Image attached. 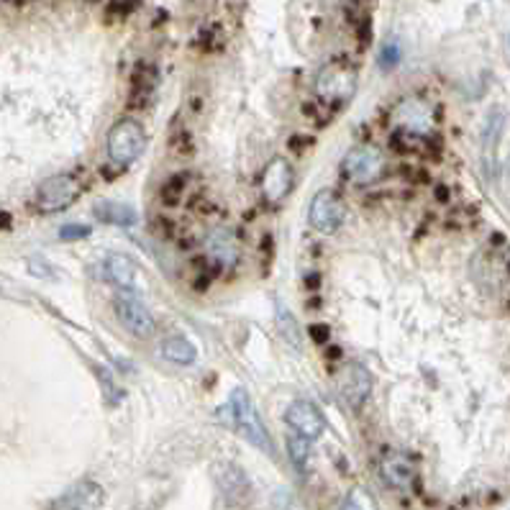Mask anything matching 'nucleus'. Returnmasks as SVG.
<instances>
[{
  "instance_id": "obj_1",
  "label": "nucleus",
  "mask_w": 510,
  "mask_h": 510,
  "mask_svg": "<svg viewBox=\"0 0 510 510\" xmlns=\"http://www.w3.org/2000/svg\"><path fill=\"white\" fill-rule=\"evenodd\" d=\"M218 418L226 420L239 436H244L251 447L262 449L264 454H272V451H275L272 439H269V433H267V426L262 423V418H260L254 402H251V398L247 395V390H241V387L233 390L231 401L218 411Z\"/></svg>"
},
{
  "instance_id": "obj_2",
  "label": "nucleus",
  "mask_w": 510,
  "mask_h": 510,
  "mask_svg": "<svg viewBox=\"0 0 510 510\" xmlns=\"http://www.w3.org/2000/svg\"><path fill=\"white\" fill-rule=\"evenodd\" d=\"M356 90V70L349 62H328L318 72L316 93L328 109H344Z\"/></svg>"
},
{
  "instance_id": "obj_3",
  "label": "nucleus",
  "mask_w": 510,
  "mask_h": 510,
  "mask_svg": "<svg viewBox=\"0 0 510 510\" xmlns=\"http://www.w3.org/2000/svg\"><path fill=\"white\" fill-rule=\"evenodd\" d=\"M144 146H146V137L137 121L124 118L109 131V155L118 167L134 165L144 155Z\"/></svg>"
},
{
  "instance_id": "obj_4",
  "label": "nucleus",
  "mask_w": 510,
  "mask_h": 510,
  "mask_svg": "<svg viewBox=\"0 0 510 510\" xmlns=\"http://www.w3.org/2000/svg\"><path fill=\"white\" fill-rule=\"evenodd\" d=\"M80 185L72 175H54L36 190V208L42 213H60L78 198Z\"/></svg>"
},
{
  "instance_id": "obj_5",
  "label": "nucleus",
  "mask_w": 510,
  "mask_h": 510,
  "mask_svg": "<svg viewBox=\"0 0 510 510\" xmlns=\"http://www.w3.org/2000/svg\"><path fill=\"white\" fill-rule=\"evenodd\" d=\"M116 313L126 331H131L139 339H149L155 334V316L146 308V303L137 298L131 290H121L116 298Z\"/></svg>"
},
{
  "instance_id": "obj_6",
  "label": "nucleus",
  "mask_w": 510,
  "mask_h": 510,
  "mask_svg": "<svg viewBox=\"0 0 510 510\" xmlns=\"http://www.w3.org/2000/svg\"><path fill=\"white\" fill-rule=\"evenodd\" d=\"M308 221L316 231L331 236V233L339 231L341 223L346 221V205L334 190H321L310 203Z\"/></svg>"
},
{
  "instance_id": "obj_7",
  "label": "nucleus",
  "mask_w": 510,
  "mask_h": 510,
  "mask_svg": "<svg viewBox=\"0 0 510 510\" xmlns=\"http://www.w3.org/2000/svg\"><path fill=\"white\" fill-rule=\"evenodd\" d=\"M341 170L356 185H372L382 175V155L374 146H356L346 155Z\"/></svg>"
},
{
  "instance_id": "obj_8",
  "label": "nucleus",
  "mask_w": 510,
  "mask_h": 510,
  "mask_svg": "<svg viewBox=\"0 0 510 510\" xmlns=\"http://www.w3.org/2000/svg\"><path fill=\"white\" fill-rule=\"evenodd\" d=\"M372 390V377L370 372L364 370L362 364H346L339 374V395L346 401L349 408H354L359 411L364 401H367V395H370Z\"/></svg>"
},
{
  "instance_id": "obj_9",
  "label": "nucleus",
  "mask_w": 510,
  "mask_h": 510,
  "mask_svg": "<svg viewBox=\"0 0 510 510\" xmlns=\"http://www.w3.org/2000/svg\"><path fill=\"white\" fill-rule=\"evenodd\" d=\"M106 503V493L95 479H80L54 503V510H100Z\"/></svg>"
},
{
  "instance_id": "obj_10",
  "label": "nucleus",
  "mask_w": 510,
  "mask_h": 510,
  "mask_svg": "<svg viewBox=\"0 0 510 510\" xmlns=\"http://www.w3.org/2000/svg\"><path fill=\"white\" fill-rule=\"evenodd\" d=\"M293 167L285 162V159H272L262 172V180H260V185H262V195L267 203H279L288 198V193L293 190Z\"/></svg>"
},
{
  "instance_id": "obj_11",
  "label": "nucleus",
  "mask_w": 510,
  "mask_h": 510,
  "mask_svg": "<svg viewBox=\"0 0 510 510\" xmlns=\"http://www.w3.org/2000/svg\"><path fill=\"white\" fill-rule=\"evenodd\" d=\"M285 418H288V426H290L295 433L306 436L308 441L318 439L326 429V420L324 416H321V411L310 401H295L293 405L288 408Z\"/></svg>"
},
{
  "instance_id": "obj_12",
  "label": "nucleus",
  "mask_w": 510,
  "mask_h": 510,
  "mask_svg": "<svg viewBox=\"0 0 510 510\" xmlns=\"http://www.w3.org/2000/svg\"><path fill=\"white\" fill-rule=\"evenodd\" d=\"M218 490L223 495V500L229 505H241L247 503L249 493H251V485H249L244 469H239L236 464H221L216 469Z\"/></svg>"
},
{
  "instance_id": "obj_13",
  "label": "nucleus",
  "mask_w": 510,
  "mask_h": 510,
  "mask_svg": "<svg viewBox=\"0 0 510 510\" xmlns=\"http://www.w3.org/2000/svg\"><path fill=\"white\" fill-rule=\"evenodd\" d=\"M395 121L401 128L405 131H416V134H423V131H429V126H431V109L426 106V103H420V100H405L398 106L395 110Z\"/></svg>"
},
{
  "instance_id": "obj_14",
  "label": "nucleus",
  "mask_w": 510,
  "mask_h": 510,
  "mask_svg": "<svg viewBox=\"0 0 510 510\" xmlns=\"http://www.w3.org/2000/svg\"><path fill=\"white\" fill-rule=\"evenodd\" d=\"M205 249H208V254H211L221 267H226V269H231L233 264L239 262V244H236L233 233H229L226 229L211 231L208 241H205Z\"/></svg>"
},
{
  "instance_id": "obj_15",
  "label": "nucleus",
  "mask_w": 510,
  "mask_h": 510,
  "mask_svg": "<svg viewBox=\"0 0 510 510\" xmlns=\"http://www.w3.org/2000/svg\"><path fill=\"white\" fill-rule=\"evenodd\" d=\"M103 275L109 282H113L121 290H131L137 282V264L126 254H109L103 264Z\"/></svg>"
},
{
  "instance_id": "obj_16",
  "label": "nucleus",
  "mask_w": 510,
  "mask_h": 510,
  "mask_svg": "<svg viewBox=\"0 0 510 510\" xmlns=\"http://www.w3.org/2000/svg\"><path fill=\"white\" fill-rule=\"evenodd\" d=\"M380 472H382V477L390 487H395V490H408L411 485H413V479H416V472H413V467L411 462L401 457V454H390L382 459L380 464Z\"/></svg>"
},
{
  "instance_id": "obj_17",
  "label": "nucleus",
  "mask_w": 510,
  "mask_h": 510,
  "mask_svg": "<svg viewBox=\"0 0 510 510\" xmlns=\"http://www.w3.org/2000/svg\"><path fill=\"white\" fill-rule=\"evenodd\" d=\"M95 218L106 226H118V229H131L137 223V211L128 208L126 203H98L95 205Z\"/></svg>"
},
{
  "instance_id": "obj_18",
  "label": "nucleus",
  "mask_w": 510,
  "mask_h": 510,
  "mask_svg": "<svg viewBox=\"0 0 510 510\" xmlns=\"http://www.w3.org/2000/svg\"><path fill=\"white\" fill-rule=\"evenodd\" d=\"M195 346L185 339V336H170V339L162 341V356L172 362V364H180V367H185V364H193L195 362Z\"/></svg>"
},
{
  "instance_id": "obj_19",
  "label": "nucleus",
  "mask_w": 510,
  "mask_h": 510,
  "mask_svg": "<svg viewBox=\"0 0 510 510\" xmlns=\"http://www.w3.org/2000/svg\"><path fill=\"white\" fill-rule=\"evenodd\" d=\"M156 85V70L149 62L137 64L134 70V103H146L152 93H155ZM137 109H144V106H137Z\"/></svg>"
},
{
  "instance_id": "obj_20",
  "label": "nucleus",
  "mask_w": 510,
  "mask_h": 510,
  "mask_svg": "<svg viewBox=\"0 0 510 510\" xmlns=\"http://www.w3.org/2000/svg\"><path fill=\"white\" fill-rule=\"evenodd\" d=\"M288 454H290V459L293 464L300 469V467H306L308 462V454H310V441L306 436H300V433L290 431L288 433Z\"/></svg>"
},
{
  "instance_id": "obj_21",
  "label": "nucleus",
  "mask_w": 510,
  "mask_h": 510,
  "mask_svg": "<svg viewBox=\"0 0 510 510\" xmlns=\"http://www.w3.org/2000/svg\"><path fill=\"white\" fill-rule=\"evenodd\" d=\"M278 326H279V336L288 341L293 349H300V328L295 324L293 316L288 313V308H279Z\"/></svg>"
},
{
  "instance_id": "obj_22",
  "label": "nucleus",
  "mask_w": 510,
  "mask_h": 510,
  "mask_svg": "<svg viewBox=\"0 0 510 510\" xmlns=\"http://www.w3.org/2000/svg\"><path fill=\"white\" fill-rule=\"evenodd\" d=\"M341 510H377V505H374V497L364 487H354L352 493L344 497Z\"/></svg>"
},
{
  "instance_id": "obj_23",
  "label": "nucleus",
  "mask_w": 510,
  "mask_h": 510,
  "mask_svg": "<svg viewBox=\"0 0 510 510\" xmlns=\"http://www.w3.org/2000/svg\"><path fill=\"white\" fill-rule=\"evenodd\" d=\"M183 187H185V177L180 175V177H170L165 185L159 187V201L165 203V205H177L180 203V195H183Z\"/></svg>"
},
{
  "instance_id": "obj_24",
  "label": "nucleus",
  "mask_w": 510,
  "mask_h": 510,
  "mask_svg": "<svg viewBox=\"0 0 510 510\" xmlns=\"http://www.w3.org/2000/svg\"><path fill=\"white\" fill-rule=\"evenodd\" d=\"M500 113H495V118L487 124V131H485V156H487V165L495 162V144H497V137H500Z\"/></svg>"
},
{
  "instance_id": "obj_25",
  "label": "nucleus",
  "mask_w": 510,
  "mask_h": 510,
  "mask_svg": "<svg viewBox=\"0 0 510 510\" xmlns=\"http://www.w3.org/2000/svg\"><path fill=\"white\" fill-rule=\"evenodd\" d=\"M398 62H401V44L395 39H390V42L382 44V52H380V67L382 70H392Z\"/></svg>"
},
{
  "instance_id": "obj_26",
  "label": "nucleus",
  "mask_w": 510,
  "mask_h": 510,
  "mask_svg": "<svg viewBox=\"0 0 510 510\" xmlns=\"http://www.w3.org/2000/svg\"><path fill=\"white\" fill-rule=\"evenodd\" d=\"M85 236H90V226H85V223H67V226L60 229L62 241H78V239H85Z\"/></svg>"
},
{
  "instance_id": "obj_27",
  "label": "nucleus",
  "mask_w": 510,
  "mask_h": 510,
  "mask_svg": "<svg viewBox=\"0 0 510 510\" xmlns=\"http://www.w3.org/2000/svg\"><path fill=\"white\" fill-rule=\"evenodd\" d=\"M310 331H313V339L316 341L328 339V326H310Z\"/></svg>"
}]
</instances>
